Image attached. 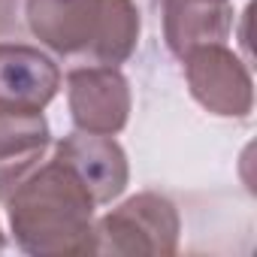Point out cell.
Wrapping results in <instances>:
<instances>
[{"mask_svg": "<svg viewBox=\"0 0 257 257\" xmlns=\"http://www.w3.org/2000/svg\"><path fill=\"white\" fill-rule=\"evenodd\" d=\"M233 28L230 0H164V31L170 49L185 58L197 46L224 43Z\"/></svg>", "mask_w": 257, "mask_h": 257, "instance_id": "obj_7", "label": "cell"}, {"mask_svg": "<svg viewBox=\"0 0 257 257\" xmlns=\"http://www.w3.org/2000/svg\"><path fill=\"white\" fill-rule=\"evenodd\" d=\"M34 37L67 58L115 67L131 58L140 37L134 0H28Z\"/></svg>", "mask_w": 257, "mask_h": 257, "instance_id": "obj_2", "label": "cell"}, {"mask_svg": "<svg viewBox=\"0 0 257 257\" xmlns=\"http://www.w3.org/2000/svg\"><path fill=\"white\" fill-rule=\"evenodd\" d=\"M61 85V73L34 46L0 43V97L43 109Z\"/></svg>", "mask_w": 257, "mask_h": 257, "instance_id": "obj_8", "label": "cell"}, {"mask_svg": "<svg viewBox=\"0 0 257 257\" xmlns=\"http://www.w3.org/2000/svg\"><path fill=\"white\" fill-rule=\"evenodd\" d=\"M7 248V239H4V233H0V251H4Z\"/></svg>", "mask_w": 257, "mask_h": 257, "instance_id": "obj_11", "label": "cell"}, {"mask_svg": "<svg viewBox=\"0 0 257 257\" xmlns=\"http://www.w3.org/2000/svg\"><path fill=\"white\" fill-rule=\"evenodd\" d=\"M55 158H61L88 188L94 203H109L127 185V161L121 146L106 134H76L55 146Z\"/></svg>", "mask_w": 257, "mask_h": 257, "instance_id": "obj_6", "label": "cell"}, {"mask_svg": "<svg viewBox=\"0 0 257 257\" xmlns=\"http://www.w3.org/2000/svg\"><path fill=\"white\" fill-rule=\"evenodd\" d=\"M185 73L191 94L215 115H248L251 112V76L242 61L224 49V43H209L191 49L185 58Z\"/></svg>", "mask_w": 257, "mask_h": 257, "instance_id": "obj_4", "label": "cell"}, {"mask_svg": "<svg viewBox=\"0 0 257 257\" xmlns=\"http://www.w3.org/2000/svg\"><path fill=\"white\" fill-rule=\"evenodd\" d=\"M179 215L170 200L140 194L94 227V254H176Z\"/></svg>", "mask_w": 257, "mask_h": 257, "instance_id": "obj_3", "label": "cell"}, {"mask_svg": "<svg viewBox=\"0 0 257 257\" xmlns=\"http://www.w3.org/2000/svg\"><path fill=\"white\" fill-rule=\"evenodd\" d=\"M67 94H70V112L79 131L112 137L127 124L131 94H127L124 76L115 67L91 64V67L70 70Z\"/></svg>", "mask_w": 257, "mask_h": 257, "instance_id": "obj_5", "label": "cell"}, {"mask_svg": "<svg viewBox=\"0 0 257 257\" xmlns=\"http://www.w3.org/2000/svg\"><path fill=\"white\" fill-rule=\"evenodd\" d=\"M49 146V124L37 106L0 97V164L43 155Z\"/></svg>", "mask_w": 257, "mask_h": 257, "instance_id": "obj_9", "label": "cell"}, {"mask_svg": "<svg viewBox=\"0 0 257 257\" xmlns=\"http://www.w3.org/2000/svg\"><path fill=\"white\" fill-rule=\"evenodd\" d=\"M22 4H28V0H0V34H7V31L16 28L13 16H19Z\"/></svg>", "mask_w": 257, "mask_h": 257, "instance_id": "obj_10", "label": "cell"}, {"mask_svg": "<svg viewBox=\"0 0 257 257\" xmlns=\"http://www.w3.org/2000/svg\"><path fill=\"white\" fill-rule=\"evenodd\" d=\"M43 158L0 164V200L10 206V224L22 251H94V197L61 158Z\"/></svg>", "mask_w": 257, "mask_h": 257, "instance_id": "obj_1", "label": "cell"}]
</instances>
